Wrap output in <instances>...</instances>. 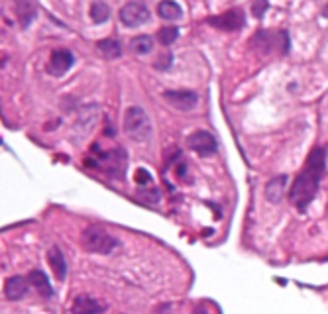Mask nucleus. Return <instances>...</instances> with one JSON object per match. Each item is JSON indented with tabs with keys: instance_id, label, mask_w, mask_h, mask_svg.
Masks as SVG:
<instances>
[{
	"instance_id": "nucleus-1",
	"label": "nucleus",
	"mask_w": 328,
	"mask_h": 314,
	"mask_svg": "<svg viewBox=\"0 0 328 314\" xmlns=\"http://www.w3.org/2000/svg\"><path fill=\"white\" fill-rule=\"evenodd\" d=\"M325 169H327V150L315 148L307 157L305 167L301 169V173L293 181L291 192H289L291 204L299 212H305L309 208V204L315 200L319 187H321V179L325 175Z\"/></svg>"
},
{
	"instance_id": "nucleus-2",
	"label": "nucleus",
	"mask_w": 328,
	"mask_h": 314,
	"mask_svg": "<svg viewBox=\"0 0 328 314\" xmlns=\"http://www.w3.org/2000/svg\"><path fill=\"white\" fill-rule=\"evenodd\" d=\"M81 246L87 251H91V253L108 255V253H112L120 246V242H118V238H114L112 234H108L104 228L93 224V226H87L83 230V234H81Z\"/></svg>"
},
{
	"instance_id": "nucleus-3",
	"label": "nucleus",
	"mask_w": 328,
	"mask_h": 314,
	"mask_svg": "<svg viewBox=\"0 0 328 314\" xmlns=\"http://www.w3.org/2000/svg\"><path fill=\"white\" fill-rule=\"evenodd\" d=\"M124 132L130 140L138 144H146L152 136V122L150 116L142 106H130L124 114Z\"/></svg>"
},
{
	"instance_id": "nucleus-4",
	"label": "nucleus",
	"mask_w": 328,
	"mask_h": 314,
	"mask_svg": "<svg viewBox=\"0 0 328 314\" xmlns=\"http://www.w3.org/2000/svg\"><path fill=\"white\" fill-rule=\"evenodd\" d=\"M87 163L93 167H98L100 171H104L106 175H110L114 179H118V177L122 179L124 171H126V152L122 148H116L110 152H100L97 159L89 157Z\"/></svg>"
},
{
	"instance_id": "nucleus-5",
	"label": "nucleus",
	"mask_w": 328,
	"mask_h": 314,
	"mask_svg": "<svg viewBox=\"0 0 328 314\" xmlns=\"http://www.w3.org/2000/svg\"><path fill=\"white\" fill-rule=\"evenodd\" d=\"M252 45L258 47L260 51H279L281 55H287L291 49V39L285 30H279V31L260 30L252 37Z\"/></svg>"
},
{
	"instance_id": "nucleus-6",
	"label": "nucleus",
	"mask_w": 328,
	"mask_h": 314,
	"mask_svg": "<svg viewBox=\"0 0 328 314\" xmlns=\"http://www.w3.org/2000/svg\"><path fill=\"white\" fill-rule=\"evenodd\" d=\"M150 16H152L150 8L142 0H132V2L124 4L120 10V22L126 28H138V26L146 24L150 20Z\"/></svg>"
},
{
	"instance_id": "nucleus-7",
	"label": "nucleus",
	"mask_w": 328,
	"mask_h": 314,
	"mask_svg": "<svg viewBox=\"0 0 328 314\" xmlns=\"http://www.w3.org/2000/svg\"><path fill=\"white\" fill-rule=\"evenodd\" d=\"M187 146L198 154L200 157H208V156H214L216 150H218V144H216V138L206 132V130H197L193 132L189 138H187Z\"/></svg>"
},
{
	"instance_id": "nucleus-8",
	"label": "nucleus",
	"mask_w": 328,
	"mask_h": 314,
	"mask_svg": "<svg viewBox=\"0 0 328 314\" xmlns=\"http://www.w3.org/2000/svg\"><path fill=\"white\" fill-rule=\"evenodd\" d=\"M208 24L218 28V30H224V31H236V30H242L246 26V18H244L242 10L232 8L228 12H222L218 16L208 18Z\"/></svg>"
},
{
	"instance_id": "nucleus-9",
	"label": "nucleus",
	"mask_w": 328,
	"mask_h": 314,
	"mask_svg": "<svg viewBox=\"0 0 328 314\" xmlns=\"http://www.w3.org/2000/svg\"><path fill=\"white\" fill-rule=\"evenodd\" d=\"M164 98L181 112H189L198 104V94L193 91H165Z\"/></svg>"
},
{
	"instance_id": "nucleus-10",
	"label": "nucleus",
	"mask_w": 328,
	"mask_h": 314,
	"mask_svg": "<svg viewBox=\"0 0 328 314\" xmlns=\"http://www.w3.org/2000/svg\"><path fill=\"white\" fill-rule=\"evenodd\" d=\"M75 63V55L69 51V49H55L49 57V65H47V71L55 77H61L65 75Z\"/></svg>"
},
{
	"instance_id": "nucleus-11",
	"label": "nucleus",
	"mask_w": 328,
	"mask_h": 314,
	"mask_svg": "<svg viewBox=\"0 0 328 314\" xmlns=\"http://www.w3.org/2000/svg\"><path fill=\"white\" fill-rule=\"evenodd\" d=\"M30 279L28 277H22V275H14L10 279H6L4 283V295L8 301H20L28 295V289H30Z\"/></svg>"
},
{
	"instance_id": "nucleus-12",
	"label": "nucleus",
	"mask_w": 328,
	"mask_h": 314,
	"mask_svg": "<svg viewBox=\"0 0 328 314\" xmlns=\"http://www.w3.org/2000/svg\"><path fill=\"white\" fill-rule=\"evenodd\" d=\"M104 311H106V307L100 301H97V299H93L89 295L75 297L73 307H71V313L73 314H102Z\"/></svg>"
},
{
	"instance_id": "nucleus-13",
	"label": "nucleus",
	"mask_w": 328,
	"mask_h": 314,
	"mask_svg": "<svg viewBox=\"0 0 328 314\" xmlns=\"http://www.w3.org/2000/svg\"><path fill=\"white\" fill-rule=\"evenodd\" d=\"M28 279H30L32 287H35V291L39 293V297H43V299H51L53 297V287H51L47 275L41 269H32L30 275H28Z\"/></svg>"
},
{
	"instance_id": "nucleus-14",
	"label": "nucleus",
	"mask_w": 328,
	"mask_h": 314,
	"mask_svg": "<svg viewBox=\"0 0 328 314\" xmlns=\"http://www.w3.org/2000/svg\"><path fill=\"white\" fill-rule=\"evenodd\" d=\"M47 259H49V267L53 269V273H55V277L59 279V281H63L65 277H67V261H65V255H63V251L55 246V248H51L49 250V255H47Z\"/></svg>"
},
{
	"instance_id": "nucleus-15",
	"label": "nucleus",
	"mask_w": 328,
	"mask_h": 314,
	"mask_svg": "<svg viewBox=\"0 0 328 314\" xmlns=\"http://www.w3.org/2000/svg\"><path fill=\"white\" fill-rule=\"evenodd\" d=\"M285 185H287V177L285 175H277L275 179H271L265 187V198L269 202H279L283 192H285Z\"/></svg>"
},
{
	"instance_id": "nucleus-16",
	"label": "nucleus",
	"mask_w": 328,
	"mask_h": 314,
	"mask_svg": "<svg viewBox=\"0 0 328 314\" xmlns=\"http://www.w3.org/2000/svg\"><path fill=\"white\" fill-rule=\"evenodd\" d=\"M97 47H98V51H100L106 59H116V57L122 55V45H120V41L114 39V37H106V39L98 41Z\"/></svg>"
},
{
	"instance_id": "nucleus-17",
	"label": "nucleus",
	"mask_w": 328,
	"mask_h": 314,
	"mask_svg": "<svg viewBox=\"0 0 328 314\" xmlns=\"http://www.w3.org/2000/svg\"><path fill=\"white\" fill-rule=\"evenodd\" d=\"M158 14L164 20H179L183 16V8L175 0H162L158 4Z\"/></svg>"
},
{
	"instance_id": "nucleus-18",
	"label": "nucleus",
	"mask_w": 328,
	"mask_h": 314,
	"mask_svg": "<svg viewBox=\"0 0 328 314\" xmlns=\"http://www.w3.org/2000/svg\"><path fill=\"white\" fill-rule=\"evenodd\" d=\"M130 49L134 53H138V55H146V53H150L154 49V39L150 35H136L130 41Z\"/></svg>"
},
{
	"instance_id": "nucleus-19",
	"label": "nucleus",
	"mask_w": 328,
	"mask_h": 314,
	"mask_svg": "<svg viewBox=\"0 0 328 314\" xmlns=\"http://www.w3.org/2000/svg\"><path fill=\"white\" fill-rule=\"evenodd\" d=\"M108 18H110V6L106 2H100V0L93 2V6H91V20L95 24H102Z\"/></svg>"
},
{
	"instance_id": "nucleus-20",
	"label": "nucleus",
	"mask_w": 328,
	"mask_h": 314,
	"mask_svg": "<svg viewBox=\"0 0 328 314\" xmlns=\"http://www.w3.org/2000/svg\"><path fill=\"white\" fill-rule=\"evenodd\" d=\"M18 16H20V24L26 28L30 26V22L35 18V8L30 0H20L18 2Z\"/></svg>"
},
{
	"instance_id": "nucleus-21",
	"label": "nucleus",
	"mask_w": 328,
	"mask_h": 314,
	"mask_svg": "<svg viewBox=\"0 0 328 314\" xmlns=\"http://www.w3.org/2000/svg\"><path fill=\"white\" fill-rule=\"evenodd\" d=\"M179 37V30L175 28V26H169V28H162L160 31H158V39H160V43L162 45H171L175 39Z\"/></svg>"
},
{
	"instance_id": "nucleus-22",
	"label": "nucleus",
	"mask_w": 328,
	"mask_h": 314,
	"mask_svg": "<svg viewBox=\"0 0 328 314\" xmlns=\"http://www.w3.org/2000/svg\"><path fill=\"white\" fill-rule=\"evenodd\" d=\"M267 8H269V2H267V0H254V4H252V14H254L258 20H262V18L265 16Z\"/></svg>"
},
{
	"instance_id": "nucleus-23",
	"label": "nucleus",
	"mask_w": 328,
	"mask_h": 314,
	"mask_svg": "<svg viewBox=\"0 0 328 314\" xmlns=\"http://www.w3.org/2000/svg\"><path fill=\"white\" fill-rule=\"evenodd\" d=\"M171 61H173L171 51H165V53H162V55L158 57V61H156V69H160V71L169 69V67H171Z\"/></svg>"
},
{
	"instance_id": "nucleus-24",
	"label": "nucleus",
	"mask_w": 328,
	"mask_h": 314,
	"mask_svg": "<svg viewBox=\"0 0 328 314\" xmlns=\"http://www.w3.org/2000/svg\"><path fill=\"white\" fill-rule=\"evenodd\" d=\"M136 183L138 185H150L152 183V173L150 171H146V169H138L136 171Z\"/></svg>"
},
{
	"instance_id": "nucleus-25",
	"label": "nucleus",
	"mask_w": 328,
	"mask_h": 314,
	"mask_svg": "<svg viewBox=\"0 0 328 314\" xmlns=\"http://www.w3.org/2000/svg\"><path fill=\"white\" fill-rule=\"evenodd\" d=\"M323 16H325V18H328V4L325 6V8H323Z\"/></svg>"
}]
</instances>
